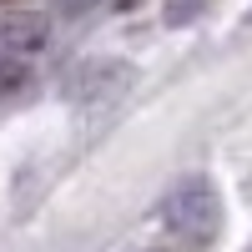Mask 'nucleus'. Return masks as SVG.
Instances as JSON below:
<instances>
[{"label": "nucleus", "mask_w": 252, "mask_h": 252, "mask_svg": "<svg viewBox=\"0 0 252 252\" xmlns=\"http://www.w3.org/2000/svg\"><path fill=\"white\" fill-rule=\"evenodd\" d=\"M207 5H212V0H161V20L172 31H182V26H192V20L207 15Z\"/></svg>", "instance_id": "nucleus-4"}, {"label": "nucleus", "mask_w": 252, "mask_h": 252, "mask_svg": "<svg viewBox=\"0 0 252 252\" xmlns=\"http://www.w3.org/2000/svg\"><path fill=\"white\" fill-rule=\"evenodd\" d=\"M247 26H252V10H247Z\"/></svg>", "instance_id": "nucleus-6"}, {"label": "nucleus", "mask_w": 252, "mask_h": 252, "mask_svg": "<svg viewBox=\"0 0 252 252\" xmlns=\"http://www.w3.org/2000/svg\"><path fill=\"white\" fill-rule=\"evenodd\" d=\"M51 40V20L46 15H35V10H10V15H0V46L15 51V56H31L40 51Z\"/></svg>", "instance_id": "nucleus-3"}, {"label": "nucleus", "mask_w": 252, "mask_h": 252, "mask_svg": "<svg viewBox=\"0 0 252 252\" xmlns=\"http://www.w3.org/2000/svg\"><path fill=\"white\" fill-rule=\"evenodd\" d=\"M20 81H26V66H20V61H10V66L0 61V91H15Z\"/></svg>", "instance_id": "nucleus-5"}, {"label": "nucleus", "mask_w": 252, "mask_h": 252, "mask_svg": "<svg viewBox=\"0 0 252 252\" xmlns=\"http://www.w3.org/2000/svg\"><path fill=\"white\" fill-rule=\"evenodd\" d=\"M161 222H166V232H177L187 242H212L222 232V192H217V182L212 177H182L177 187H166Z\"/></svg>", "instance_id": "nucleus-1"}, {"label": "nucleus", "mask_w": 252, "mask_h": 252, "mask_svg": "<svg viewBox=\"0 0 252 252\" xmlns=\"http://www.w3.org/2000/svg\"><path fill=\"white\" fill-rule=\"evenodd\" d=\"M131 66H121V61H106V56H96V61H81V66L66 76V96L71 101H101V96H111L121 86H131Z\"/></svg>", "instance_id": "nucleus-2"}]
</instances>
